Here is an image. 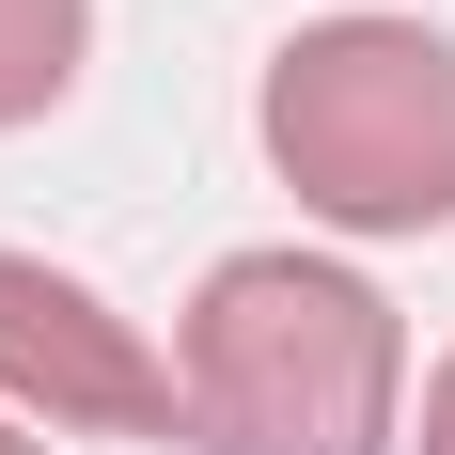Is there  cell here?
Wrapping results in <instances>:
<instances>
[{
  "mask_svg": "<svg viewBox=\"0 0 455 455\" xmlns=\"http://www.w3.org/2000/svg\"><path fill=\"white\" fill-rule=\"evenodd\" d=\"M173 393L204 455H393L409 330L362 267L315 251H220L173 330Z\"/></svg>",
  "mask_w": 455,
  "mask_h": 455,
  "instance_id": "1",
  "label": "cell"
},
{
  "mask_svg": "<svg viewBox=\"0 0 455 455\" xmlns=\"http://www.w3.org/2000/svg\"><path fill=\"white\" fill-rule=\"evenodd\" d=\"M267 157L346 235H440L455 220V47L424 16H315L267 63Z\"/></svg>",
  "mask_w": 455,
  "mask_h": 455,
  "instance_id": "2",
  "label": "cell"
},
{
  "mask_svg": "<svg viewBox=\"0 0 455 455\" xmlns=\"http://www.w3.org/2000/svg\"><path fill=\"white\" fill-rule=\"evenodd\" d=\"M0 409L47 424V440H173L188 393H173V362H157L79 267L0 251Z\"/></svg>",
  "mask_w": 455,
  "mask_h": 455,
  "instance_id": "3",
  "label": "cell"
},
{
  "mask_svg": "<svg viewBox=\"0 0 455 455\" xmlns=\"http://www.w3.org/2000/svg\"><path fill=\"white\" fill-rule=\"evenodd\" d=\"M79 32H94V0H0V126H32L79 79Z\"/></svg>",
  "mask_w": 455,
  "mask_h": 455,
  "instance_id": "4",
  "label": "cell"
},
{
  "mask_svg": "<svg viewBox=\"0 0 455 455\" xmlns=\"http://www.w3.org/2000/svg\"><path fill=\"white\" fill-rule=\"evenodd\" d=\"M409 455H455V362L424 377V440H409Z\"/></svg>",
  "mask_w": 455,
  "mask_h": 455,
  "instance_id": "5",
  "label": "cell"
},
{
  "mask_svg": "<svg viewBox=\"0 0 455 455\" xmlns=\"http://www.w3.org/2000/svg\"><path fill=\"white\" fill-rule=\"evenodd\" d=\"M0 455H47V440H32V424H16V409H0Z\"/></svg>",
  "mask_w": 455,
  "mask_h": 455,
  "instance_id": "6",
  "label": "cell"
}]
</instances>
